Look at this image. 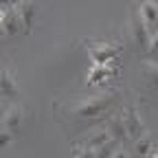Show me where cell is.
I'll list each match as a JSON object with an SVG mask.
<instances>
[{
	"mask_svg": "<svg viewBox=\"0 0 158 158\" xmlns=\"http://www.w3.org/2000/svg\"><path fill=\"white\" fill-rule=\"evenodd\" d=\"M116 101V94L114 92H103V94H90L75 101L70 106V114H75L77 118L81 121H97L101 118L106 112H110V108Z\"/></svg>",
	"mask_w": 158,
	"mask_h": 158,
	"instance_id": "cell-1",
	"label": "cell"
},
{
	"mask_svg": "<svg viewBox=\"0 0 158 158\" xmlns=\"http://www.w3.org/2000/svg\"><path fill=\"white\" fill-rule=\"evenodd\" d=\"M86 48H88V55L92 59V64H108L118 53L116 44L103 42V40H90V42H86Z\"/></svg>",
	"mask_w": 158,
	"mask_h": 158,
	"instance_id": "cell-2",
	"label": "cell"
},
{
	"mask_svg": "<svg viewBox=\"0 0 158 158\" xmlns=\"http://www.w3.org/2000/svg\"><path fill=\"white\" fill-rule=\"evenodd\" d=\"M130 35H132V42L136 44V48H147L152 29L145 24V20L141 18L138 9H132V13H130Z\"/></svg>",
	"mask_w": 158,
	"mask_h": 158,
	"instance_id": "cell-3",
	"label": "cell"
},
{
	"mask_svg": "<svg viewBox=\"0 0 158 158\" xmlns=\"http://www.w3.org/2000/svg\"><path fill=\"white\" fill-rule=\"evenodd\" d=\"M11 9L15 11L20 27H22V33H29L35 20V0H15L11 5Z\"/></svg>",
	"mask_w": 158,
	"mask_h": 158,
	"instance_id": "cell-4",
	"label": "cell"
},
{
	"mask_svg": "<svg viewBox=\"0 0 158 158\" xmlns=\"http://www.w3.org/2000/svg\"><path fill=\"white\" fill-rule=\"evenodd\" d=\"M123 118H125V127H127L130 143L136 141L138 136H143V134H145V123H143L141 114H138V110H136L134 106H127V108L123 110Z\"/></svg>",
	"mask_w": 158,
	"mask_h": 158,
	"instance_id": "cell-5",
	"label": "cell"
},
{
	"mask_svg": "<svg viewBox=\"0 0 158 158\" xmlns=\"http://www.w3.org/2000/svg\"><path fill=\"white\" fill-rule=\"evenodd\" d=\"M22 125H24V108L15 103V106H9L7 114H5V121H2V130L11 132L13 136H18L20 132H22Z\"/></svg>",
	"mask_w": 158,
	"mask_h": 158,
	"instance_id": "cell-6",
	"label": "cell"
},
{
	"mask_svg": "<svg viewBox=\"0 0 158 158\" xmlns=\"http://www.w3.org/2000/svg\"><path fill=\"white\" fill-rule=\"evenodd\" d=\"M114 75H116V70L110 66V62L108 64H92L86 81H88V86H106V81L112 79Z\"/></svg>",
	"mask_w": 158,
	"mask_h": 158,
	"instance_id": "cell-7",
	"label": "cell"
},
{
	"mask_svg": "<svg viewBox=\"0 0 158 158\" xmlns=\"http://www.w3.org/2000/svg\"><path fill=\"white\" fill-rule=\"evenodd\" d=\"M15 97H18V81H15V77H13L11 70L2 68L0 70V99L9 103Z\"/></svg>",
	"mask_w": 158,
	"mask_h": 158,
	"instance_id": "cell-8",
	"label": "cell"
},
{
	"mask_svg": "<svg viewBox=\"0 0 158 158\" xmlns=\"http://www.w3.org/2000/svg\"><path fill=\"white\" fill-rule=\"evenodd\" d=\"M108 141H112V136L108 132V127H97L90 134H86L81 141H79V147H88V149H99L101 145H106Z\"/></svg>",
	"mask_w": 158,
	"mask_h": 158,
	"instance_id": "cell-9",
	"label": "cell"
},
{
	"mask_svg": "<svg viewBox=\"0 0 158 158\" xmlns=\"http://www.w3.org/2000/svg\"><path fill=\"white\" fill-rule=\"evenodd\" d=\"M108 132H110V136H112V141H116V143H130V136H127V127H125L123 112H121V114H116L114 118H110Z\"/></svg>",
	"mask_w": 158,
	"mask_h": 158,
	"instance_id": "cell-10",
	"label": "cell"
},
{
	"mask_svg": "<svg viewBox=\"0 0 158 158\" xmlns=\"http://www.w3.org/2000/svg\"><path fill=\"white\" fill-rule=\"evenodd\" d=\"M138 13H141V18L145 20V24L149 29L158 27V2H154V0H143V2L138 5Z\"/></svg>",
	"mask_w": 158,
	"mask_h": 158,
	"instance_id": "cell-11",
	"label": "cell"
},
{
	"mask_svg": "<svg viewBox=\"0 0 158 158\" xmlns=\"http://www.w3.org/2000/svg\"><path fill=\"white\" fill-rule=\"evenodd\" d=\"M154 141H152V136L149 134H143V136H138L136 141H132V154L138 156V158H147L149 152L154 149Z\"/></svg>",
	"mask_w": 158,
	"mask_h": 158,
	"instance_id": "cell-12",
	"label": "cell"
},
{
	"mask_svg": "<svg viewBox=\"0 0 158 158\" xmlns=\"http://www.w3.org/2000/svg\"><path fill=\"white\" fill-rule=\"evenodd\" d=\"M0 31H2L5 35H18V33H22V27H20V20H18V15H15V11L13 9H9L7 13H5V20H2V27H0Z\"/></svg>",
	"mask_w": 158,
	"mask_h": 158,
	"instance_id": "cell-13",
	"label": "cell"
},
{
	"mask_svg": "<svg viewBox=\"0 0 158 158\" xmlns=\"http://www.w3.org/2000/svg\"><path fill=\"white\" fill-rule=\"evenodd\" d=\"M116 149H118V143L116 141H108L106 145H101V147L94 149V152H97V158H112Z\"/></svg>",
	"mask_w": 158,
	"mask_h": 158,
	"instance_id": "cell-14",
	"label": "cell"
},
{
	"mask_svg": "<svg viewBox=\"0 0 158 158\" xmlns=\"http://www.w3.org/2000/svg\"><path fill=\"white\" fill-rule=\"evenodd\" d=\"M147 55H152L154 59H158V31L156 33H152V37H149V42H147Z\"/></svg>",
	"mask_w": 158,
	"mask_h": 158,
	"instance_id": "cell-15",
	"label": "cell"
},
{
	"mask_svg": "<svg viewBox=\"0 0 158 158\" xmlns=\"http://www.w3.org/2000/svg\"><path fill=\"white\" fill-rule=\"evenodd\" d=\"M145 70H147V77L154 86H158V62H147L145 64Z\"/></svg>",
	"mask_w": 158,
	"mask_h": 158,
	"instance_id": "cell-16",
	"label": "cell"
},
{
	"mask_svg": "<svg viewBox=\"0 0 158 158\" xmlns=\"http://www.w3.org/2000/svg\"><path fill=\"white\" fill-rule=\"evenodd\" d=\"M11 143H13V134L0 127V152H2V149H7Z\"/></svg>",
	"mask_w": 158,
	"mask_h": 158,
	"instance_id": "cell-17",
	"label": "cell"
},
{
	"mask_svg": "<svg viewBox=\"0 0 158 158\" xmlns=\"http://www.w3.org/2000/svg\"><path fill=\"white\" fill-rule=\"evenodd\" d=\"M75 158H97V152L94 149H88V147H77Z\"/></svg>",
	"mask_w": 158,
	"mask_h": 158,
	"instance_id": "cell-18",
	"label": "cell"
},
{
	"mask_svg": "<svg viewBox=\"0 0 158 158\" xmlns=\"http://www.w3.org/2000/svg\"><path fill=\"white\" fill-rule=\"evenodd\" d=\"M112 158H132V152H127V149H123V147H118V149L114 152Z\"/></svg>",
	"mask_w": 158,
	"mask_h": 158,
	"instance_id": "cell-19",
	"label": "cell"
},
{
	"mask_svg": "<svg viewBox=\"0 0 158 158\" xmlns=\"http://www.w3.org/2000/svg\"><path fill=\"white\" fill-rule=\"evenodd\" d=\"M7 110H9L7 101H2V99H0V125H2V121H5V114H7Z\"/></svg>",
	"mask_w": 158,
	"mask_h": 158,
	"instance_id": "cell-20",
	"label": "cell"
},
{
	"mask_svg": "<svg viewBox=\"0 0 158 158\" xmlns=\"http://www.w3.org/2000/svg\"><path fill=\"white\" fill-rule=\"evenodd\" d=\"M147 158H158V145H154V149L149 152V156Z\"/></svg>",
	"mask_w": 158,
	"mask_h": 158,
	"instance_id": "cell-21",
	"label": "cell"
},
{
	"mask_svg": "<svg viewBox=\"0 0 158 158\" xmlns=\"http://www.w3.org/2000/svg\"><path fill=\"white\" fill-rule=\"evenodd\" d=\"M5 13H7V11H2V9H0V27H2V20H5Z\"/></svg>",
	"mask_w": 158,
	"mask_h": 158,
	"instance_id": "cell-22",
	"label": "cell"
},
{
	"mask_svg": "<svg viewBox=\"0 0 158 158\" xmlns=\"http://www.w3.org/2000/svg\"><path fill=\"white\" fill-rule=\"evenodd\" d=\"M15 0H0V5H13Z\"/></svg>",
	"mask_w": 158,
	"mask_h": 158,
	"instance_id": "cell-23",
	"label": "cell"
}]
</instances>
